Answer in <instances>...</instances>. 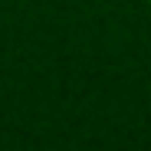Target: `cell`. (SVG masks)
I'll return each instance as SVG.
<instances>
[{"label": "cell", "instance_id": "obj_1", "mask_svg": "<svg viewBox=\"0 0 151 151\" xmlns=\"http://www.w3.org/2000/svg\"><path fill=\"white\" fill-rule=\"evenodd\" d=\"M148 4H151V0H148Z\"/></svg>", "mask_w": 151, "mask_h": 151}]
</instances>
